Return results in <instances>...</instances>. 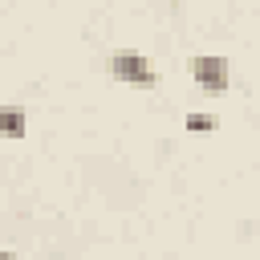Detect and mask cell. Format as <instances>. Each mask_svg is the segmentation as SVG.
<instances>
[{
  "label": "cell",
  "instance_id": "6da1fadb",
  "mask_svg": "<svg viewBox=\"0 0 260 260\" xmlns=\"http://www.w3.org/2000/svg\"><path fill=\"white\" fill-rule=\"evenodd\" d=\"M110 73L118 77V81H130V85H154V69H150V61L142 57V53H114L110 57Z\"/></svg>",
  "mask_w": 260,
  "mask_h": 260
},
{
  "label": "cell",
  "instance_id": "7a4b0ae2",
  "mask_svg": "<svg viewBox=\"0 0 260 260\" xmlns=\"http://www.w3.org/2000/svg\"><path fill=\"white\" fill-rule=\"evenodd\" d=\"M187 69H191V77L203 89H211V93H223L228 89V61L223 57H191Z\"/></svg>",
  "mask_w": 260,
  "mask_h": 260
},
{
  "label": "cell",
  "instance_id": "3957f363",
  "mask_svg": "<svg viewBox=\"0 0 260 260\" xmlns=\"http://www.w3.org/2000/svg\"><path fill=\"white\" fill-rule=\"evenodd\" d=\"M4 134H8V138H20V134H24V110H16V106L4 110Z\"/></svg>",
  "mask_w": 260,
  "mask_h": 260
},
{
  "label": "cell",
  "instance_id": "277c9868",
  "mask_svg": "<svg viewBox=\"0 0 260 260\" xmlns=\"http://www.w3.org/2000/svg\"><path fill=\"white\" fill-rule=\"evenodd\" d=\"M187 130H195V134H211V130H215V118H211V114H187Z\"/></svg>",
  "mask_w": 260,
  "mask_h": 260
},
{
  "label": "cell",
  "instance_id": "5b68a950",
  "mask_svg": "<svg viewBox=\"0 0 260 260\" xmlns=\"http://www.w3.org/2000/svg\"><path fill=\"white\" fill-rule=\"evenodd\" d=\"M4 260H16V256H4Z\"/></svg>",
  "mask_w": 260,
  "mask_h": 260
}]
</instances>
